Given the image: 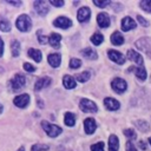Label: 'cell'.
<instances>
[{
  "instance_id": "obj_1",
  "label": "cell",
  "mask_w": 151,
  "mask_h": 151,
  "mask_svg": "<svg viewBox=\"0 0 151 151\" xmlns=\"http://www.w3.org/2000/svg\"><path fill=\"white\" fill-rule=\"evenodd\" d=\"M17 28L21 32H28L32 27V21H31V18L27 15V14H21L18 17L17 19Z\"/></svg>"
},
{
  "instance_id": "obj_2",
  "label": "cell",
  "mask_w": 151,
  "mask_h": 151,
  "mask_svg": "<svg viewBox=\"0 0 151 151\" xmlns=\"http://www.w3.org/2000/svg\"><path fill=\"white\" fill-rule=\"evenodd\" d=\"M41 126H42L44 131L46 132V134H48L50 137H57L58 134H60L63 132L61 127H59L57 125H53V124H51V123H48L46 120L41 122Z\"/></svg>"
},
{
  "instance_id": "obj_3",
  "label": "cell",
  "mask_w": 151,
  "mask_h": 151,
  "mask_svg": "<svg viewBox=\"0 0 151 151\" xmlns=\"http://www.w3.org/2000/svg\"><path fill=\"white\" fill-rule=\"evenodd\" d=\"M79 106H80V109L84 112H87V113H94V112L98 111V107H97L96 103L92 101V100H90V99H86V98L80 99Z\"/></svg>"
},
{
  "instance_id": "obj_4",
  "label": "cell",
  "mask_w": 151,
  "mask_h": 151,
  "mask_svg": "<svg viewBox=\"0 0 151 151\" xmlns=\"http://www.w3.org/2000/svg\"><path fill=\"white\" fill-rule=\"evenodd\" d=\"M26 84V79L22 74H15L12 79H11V87L13 91H19L21 90Z\"/></svg>"
},
{
  "instance_id": "obj_5",
  "label": "cell",
  "mask_w": 151,
  "mask_h": 151,
  "mask_svg": "<svg viewBox=\"0 0 151 151\" xmlns=\"http://www.w3.org/2000/svg\"><path fill=\"white\" fill-rule=\"evenodd\" d=\"M111 87H112V90H113L114 92H117V93H123V92L126 91L127 84H126V81H125L124 79H122V78H114V79L111 81Z\"/></svg>"
},
{
  "instance_id": "obj_6",
  "label": "cell",
  "mask_w": 151,
  "mask_h": 151,
  "mask_svg": "<svg viewBox=\"0 0 151 151\" xmlns=\"http://www.w3.org/2000/svg\"><path fill=\"white\" fill-rule=\"evenodd\" d=\"M107 55H109V58H110L113 63L119 64V65H123V64L125 63V60H126L125 57H124L120 52H118V51H116V50H109Z\"/></svg>"
},
{
  "instance_id": "obj_7",
  "label": "cell",
  "mask_w": 151,
  "mask_h": 151,
  "mask_svg": "<svg viewBox=\"0 0 151 151\" xmlns=\"http://www.w3.org/2000/svg\"><path fill=\"white\" fill-rule=\"evenodd\" d=\"M53 25L55 27H59V28H63V29H67L68 27L72 26V21H71V19H68L66 17H58L53 21Z\"/></svg>"
},
{
  "instance_id": "obj_8",
  "label": "cell",
  "mask_w": 151,
  "mask_h": 151,
  "mask_svg": "<svg viewBox=\"0 0 151 151\" xmlns=\"http://www.w3.org/2000/svg\"><path fill=\"white\" fill-rule=\"evenodd\" d=\"M13 103H14L15 106H18V107H20V109H24V107H26V106L29 104V96H28L27 93L20 94V96H18V97L14 98Z\"/></svg>"
},
{
  "instance_id": "obj_9",
  "label": "cell",
  "mask_w": 151,
  "mask_h": 151,
  "mask_svg": "<svg viewBox=\"0 0 151 151\" xmlns=\"http://www.w3.org/2000/svg\"><path fill=\"white\" fill-rule=\"evenodd\" d=\"M126 58H127L129 60H131V61L136 63V64H137V65H139V66H142V65H143V63H144L143 57H142L138 52H136L134 50H129V51H127V54H126Z\"/></svg>"
},
{
  "instance_id": "obj_10",
  "label": "cell",
  "mask_w": 151,
  "mask_h": 151,
  "mask_svg": "<svg viewBox=\"0 0 151 151\" xmlns=\"http://www.w3.org/2000/svg\"><path fill=\"white\" fill-rule=\"evenodd\" d=\"M33 6H34V9L38 12V14L39 15H46L47 14V12H48V5L45 2V1H39V0H37V1H34L33 2Z\"/></svg>"
},
{
  "instance_id": "obj_11",
  "label": "cell",
  "mask_w": 151,
  "mask_h": 151,
  "mask_svg": "<svg viewBox=\"0 0 151 151\" xmlns=\"http://www.w3.org/2000/svg\"><path fill=\"white\" fill-rule=\"evenodd\" d=\"M97 129V124L96 120L93 118H86L84 120V130L87 134H92Z\"/></svg>"
},
{
  "instance_id": "obj_12",
  "label": "cell",
  "mask_w": 151,
  "mask_h": 151,
  "mask_svg": "<svg viewBox=\"0 0 151 151\" xmlns=\"http://www.w3.org/2000/svg\"><path fill=\"white\" fill-rule=\"evenodd\" d=\"M77 18L80 22H86L90 18H91V11L88 7H81L79 11H78V14H77Z\"/></svg>"
},
{
  "instance_id": "obj_13",
  "label": "cell",
  "mask_w": 151,
  "mask_h": 151,
  "mask_svg": "<svg viewBox=\"0 0 151 151\" xmlns=\"http://www.w3.org/2000/svg\"><path fill=\"white\" fill-rule=\"evenodd\" d=\"M97 22H98V25H99L100 27H103V28L109 27V26H110V17H109V14L105 13V12L99 13V14L97 15Z\"/></svg>"
},
{
  "instance_id": "obj_14",
  "label": "cell",
  "mask_w": 151,
  "mask_h": 151,
  "mask_svg": "<svg viewBox=\"0 0 151 151\" xmlns=\"http://www.w3.org/2000/svg\"><path fill=\"white\" fill-rule=\"evenodd\" d=\"M136 26H137L136 21H134L132 18H130V17H125V18L122 20V29L125 31V32L136 28Z\"/></svg>"
},
{
  "instance_id": "obj_15",
  "label": "cell",
  "mask_w": 151,
  "mask_h": 151,
  "mask_svg": "<svg viewBox=\"0 0 151 151\" xmlns=\"http://www.w3.org/2000/svg\"><path fill=\"white\" fill-rule=\"evenodd\" d=\"M51 83H52V79H51L50 77H42V78H39V79L37 80L35 85H34V88H35V91H40V90H42V88L50 86Z\"/></svg>"
},
{
  "instance_id": "obj_16",
  "label": "cell",
  "mask_w": 151,
  "mask_h": 151,
  "mask_svg": "<svg viewBox=\"0 0 151 151\" xmlns=\"http://www.w3.org/2000/svg\"><path fill=\"white\" fill-rule=\"evenodd\" d=\"M104 105H105V107H106L107 110H110V111L118 110L119 106H120V104H119L118 100H116V99H113V98H110V97H107V98L104 99Z\"/></svg>"
},
{
  "instance_id": "obj_17",
  "label": "cell",
  "mask_w": 151,
  "mask_h": 151,
  "mask_svg": "<svg viewBox=\"0 0 151 151\" xmlns=\"http://www.w3.org/2000/svg\"><path fill=\"white\" fill-rule=\"evenodd\" d=\"M63 85H64L65 88H67V90H72V88L76 87L77 83H76V79H74L73 77L66 74V76H64V78H63Z\"/></svg>"
},
{
  "instance_id": "obj_18",
  "label": "cell",
  "mask_w": 151,
  "mask_h": 151,
  "mask_svg": "<svg viewBox=\"0 0 151 151\" xmlns=\"http://www.w3.org/2000/svg\"><path fill=\"white\" fill-rule=\"evenodd\" d=\"M60 41H61V35L58 34V33H52L48 37V42L54 48H59L60 47Z\"/></svg>"
},
{
  "instance_id": "obj_19",
  "label": "cell",
  "mask_w": 151,
  "mask_h": 151,
  "mask_svg": "<svg viewBox=\"0 0 151 151\" xmlns=\"http://www.w3.org/2000/svg\"><path fill=\"white\" fill-rule=\"evenodd\" d=\"M119 149V139L116 134H111L109 137V151H118Z\"/></svg>"
},
{
  "instance_id": "obj_20",
  "label": "cell",
  "mask_w": 151,
  "mask_h": 151,
  "mask_svg": "<svg viewBox=\"0 0 151 151\" xmlns=\"http://www.w3.org/2000/svg\"><path fill=\"white\" fill-rule=\"evenodd\" d=\"M48 64L52 66V67H58L61 63V57L59 53H52L48 55Z\"/></svg>"
},
{
  "instance_id": "obj_21",
  "label": "cell",
  "mask_w": 151,
  "mask_h": 151,
  "mask_svg": "<svg viewBox=\"0 0 151 151\" xmlns=\"http://www.w3.org/2000/svg\"><path fill=\"white\" fill-rule=\"evenodd\" d=\"M129 71H133L134 74L137 76V78H139L140 80H145L146 79L147 73H146V70L143 66H139V67H130Z\"/></svg>"
},
{
  "instance_id": "obj_22",
  "label": "cell",
  "mask_w": 151,
  "mask_h": 151,
  "mask_svg": "<svg viewBox=\"0 0 151 151\" xmlns=\"http://www.w3.org/2000/svg\"><path fill=\"white\" fill-rule=\"evenodd\" d=\"M111 42L113 45H117V46L123 45L124 44V37L122 35L120 32H113L111 35Z\"/></svg>"
},
{
  "instance_id": "obj_23",
  "label": "cell",
  "mask_w": 151,
  "mask_h": 151,
  "mask_svg": "<svg viewBox=\"0 0 151 151\" xmlns=\"http://www.w3.org/2000/svg\"><path fill=\"white\" fill-rule=\"evenodd\" d=\"M28 57H31L32 59H34L37 63L41 61V58H42V54L40 52V50H37V48H29L28 52H27Z\"/></svg>"
},
{
  "instance_id": "obj_24",
  "label": "cell",
  "mask_w": 151,
  "mask_h": 151,
  "mask_svg": "<svg viewBox=\"0 0 151 151\" xmlns=\"http://www.w3.org/2000/svg\"><path fill=\"white\" fill-rule=\"evenodd\" d=\"M64 123L67 126H73L76 124V116L71 112H66L65 117H64Z\"/></svg>"
},
{
  "instance_id": "obj_25",
  "label": "cell",
  "mask_w": 151,
  "mask_h": 151,
  "mask_svg": "<svg viewBox=\"0 0 151 151\" xmlns=\"http://www.w3.org/2000/svg\"><path fill=\"white\" fill-rule=\"evenodd\" d=\"M81 54H83L84 57H86V58L92 59V60H96V59L98 58L97 52H96L94 50H92V48H84V50L81 51Z\"/></svg>"
},
{
  "instance_id": "obj_26",
  "label": "cell",
  "mask_w": 151,
  "mask_h": 151,
  "mask_svg": "<svg viewBox=\"0 0 151 151\" xmlns=\"http://www.w3.org/2000/svg\"><path fill=\"white\" fill-rule=\"evenodd\" d=\"M11 52L14 57H18L20 53V42L18 40H13L11 42Z\"/></svg>"
},
{
  "instance_id": "obj_27",
  "label": "cell",
  "mask_w": 151,
  "mask_h": 151,
  "mask_svg": "<svg viewBox=\"0 0 151 151\" xmlns=\"http://www.w3.org/2000/svg\"><path fill=\"white\" fill-rule=\"evenodd\" d=\"M103 40H104V37H103V34L101 33H94L92 37H91V41H92V44L93 45H100L101 42H103Z\"/></svg>"
},
{
  "instance_id": "obj_28",
  "label": "cell",
  "mask_w": 151,
  "mask_h": 151,
  "mask_svg": "<svg viewBox=\"0 0 151 151\" xmlns=\"http://www.w3.org/2000/svg\"><path fill=\"white\" fill-rule=\"evenodd\" d=\"M136 126H137V129H139L143 132H145V131H147L150 129L147 122H145V120H137L136 122Z\"/></svg>"
},
{
  "instance_id": "obj_29",
  "label": "cell",
  "mask_w": 151,
  "mask_h": 151,
  "mask_svg": "<svg viewBox=\"0 0 151 151\" xmlns=\"http://www.w3.org/2000/svg\"><path fill=\"white\" fill-rule=\"evenodd\" d=\"M90 77H91V73L88 71H85V72H83V73L77 76V80L80 81V83H85V81H87L90 79Z\"/></svg>"
},
{
  "instance_id": "obj_30",
  "label": "cell",
  "mask_w": 151,
  "mask_h": 151,
  "mask_svg": "<svg viewBox=\"0 0 151 151\" xmlns=\"http://www.w3.org/2000/svg\"><path fill=\"white\" fill-rule=\"evenodd\" d=\"M140 8L144 9L145 12H149L151 13V0H142L140 4H139Z\"/></svg>"
},
{
  "instance_id": "obj_31",
  "label": "cell",
  "mask_w": 151,
  "mask_h": 151,
  "mask_svg": "<svg viewBox=\"0 0 151 151\" xmlns=\"http://www.w3.org/2000/svg\"><path fill=\"white\" fill-rule=\"evenodd\" d=\"M0 29L2 32H9L11 31V22L8 20H1L0 21Z\"/></svg>"
},
{
  "instance_id": "obj_32",
  "label": "cell",
  "mask_w": 151,
  "mask_h": 151,
  "mask_svg": "<svg viewBox=\"0 0 151 151\" xmlns=\"http://www.w3.org/2000/svg\"><path fill=\"white\" fill-rule=\"evenodd\" d=\"M97 7H100V8H104V7H106V6H109L110 5V2L111 1H109V0H93L92 1Z\"/></svg>"
},
{
  "instance_id": "obj_33",
  "label": "cell",
  "mask_w": 151,
  "mask_h": 151,
  "mask_svg": "<svg viewBox=\"0 0 151 151\" xmlns=\"http://www.w3.org/2000/svg\"><path fill=\"white\" fill-rule=\"evenodd\" d=\"M80 65H81V60H80V59L72 58V59L70 60V67H71V68H73V70H76V68L80 67Z\"/></svg>"
},
{
  "instance_id": "obj_34",
  "label": "cell",
  "mask_w": 151,
  "mask_h": 151,
  "mask_svg": "<svg viewBox=\"0 0 151 151\" xmlns=\"http://www.w3.org/2000/svg\"><path fill=\"white\" fill-rule=\"evenodd\" d=\"M44 150H48V145H45V144H33V146L31 147V151H44Z\"/></svg>"
},
{
  "instance_id": "obj_35",
  "label": "cell",
  "mask_w": 151,
  "mask_h": 151,
  "mask_svg": "<svg viewBox=\"0 0 151 151\" xmlns=\"http://www.w3.org/2000/svg\"><path fill=\"white\" fill-rule=\"evenodd\" d=\"M91 151H104V143L99 142L91 146Z\"/></svg>"
},
{
  "instance_id": "obj_36",
  "label": "cell",
  "mask_w": 151,
  "mask_h": 151,
  "mask_svg": "<svg viewBox=\"0 0 151 151\" xmlns=\"http://www.w3.org/2000/svg\"><path fill=\"white\" fill-rule=\"evenodd\" d=\"M124 134H125L129 139H136V133H134V131L131 130V129H125V130H124Z\"/></svg>"
},
{
  "instance_id": "obj_37",
  "label": "cell",
  "mask_w": 151,
  "mask_h": 151,
  "mask_svg": "<svg viewBox=\"0 0 151 151\" xmlns=\"http://www.w3.org/2000/svg\"><path fill=\"white\" fill-rule=\"evenodd\" d=\"M137 20L139 21V24H140L142 26H144V27H147V26H149V21H147L146 19H144L142 15H137Z\"/></svg>"
},
{
  "instance_id": "obj_38",
  "label": "cell",
  "mask_w": 151,
  "mask_h": 151,
  "mask_svg": "<svg viewBox=\"0 0 151 151\" xmlns=\"http://www.w3.org/2000/svg\"><path fill=\"white\" fill-rule=\"evenodd\" d=\"M38 39H39V42H40L41 45H45V44L48 42V38H46L45 35H41L40 32H38Z\"/></svg>"
},
{
  "instance_id": "obj_39",
  "label": "cell",
  "mask_w": 151,
  "mask_h": 151,
  "mask_svg": "<svg viewBox=\"0 0 151 151\" xmlns=\"http://www.w3.org/2000/svg\"><path fill=\"white\" fill-rule=\"evenodd\" d=\"M50 4H51L52 6H55V7H61V6H64V1H63V0H51Z\"/></svg>"
},
{
  "instance_id": "obj_40",
  "label": "cell",
  "mask_w": 151,
  "mask_h": 151,
  "mask_svg": "<svg viewBox=\"0 0 151 151\" xmlns=\"http://www.w3.org/2000/svg\"><path fill=\"white\" fill-rule=\"evenodd\" d=\"M24 68L27 71V72H34L35 71V67L33 65H31L29 63H25L24 64Z\"/></svg>"
},
{
  "instance_id": "obj_41",
  "label": "cell",
  "mask_w": 151,
  "mask_h": 151,
  "mask_svg": "<svg viewBox=\"0 0 151 151\" xmlns=\"http://www.w3.org/2000/svg\"><path fill=\"white\" fill-rule=\"evenodd\" d=\"M126 151H137L136 146L130 140H127V143H126Z\"/></svg>"
},
{
  "instance_id": "obj_42",
  "label": "cell",
  "mask_w": 151,
  "mask_h": 151,
  "mask_svg": "<svg viewBox=\"0 0 151 151\" xmlns=\"http://www.w3.org/2000/svg\"><path fill=\"white\" fill-rule=\"evenodd\" d=\"M2 54H4V41L0 38V58L2 57Z\"/></svg>"
},
{
  "instance_id": "obj_43",
  "label": "cell",
  "mask_w": 151,
  "mask_h": 151,
  "mask_svg": "<svg viewBox=\"0 0 151 151\" xmlns=\"http://www.w3.org/2000/svg\"><path fill=\"white\" fill-rule=\"evenodd\" d=\"M139 146H140V149H143V150H146V149H147V145H145V143H144L143 140L139 142Z\"/></svg>"
},
{
  "instance_id": "obj_44",
  "label": "cell",
  "mask_w": 151,
  "mask_h": 151,
  "mask_svg": "<svg viewBox=\"0 0 151 151\" xmlns=\"http://www.w3.org/2000/svg\"><path fill=\"white\" fill-rule=\"evenodd\" d=\"M7 2H9L11 5H15V6H20L21 5V1H7Z\"/></svg>"
},
{
  "instance_id": "obj_45",
  "label": "cell",
  "mask_w": 151,
  "mask_h": 151,
  "mask_svg": "<svg viewBox=\"0 0 151 151\" xmlns=\"http://www.w3.org/2000/svg\"><path fill=\"white\" fill-rule=\"evenodd\" d=\"M2 111H4V106H2V105H1V104H0V113H1V112H2Z\"/></svg>"
},
{
  "instance_id": "obj_46",
  "label": "cell",
  "mask_w": 151,
  "mask_h": 151,
  "mask_svg": "<svg viewBox=\"0 0 151 151\" xmlns=\"http://www.w3.org/2000/svg\"><path fill=\"white\" fill-rule=\"evenodd\" d=\"M18 151H25V149H24V146H21V147H20V149L18 150Z\"/></svg>"
},
{
  "instance_id": "obj_47",
  "label": "cell",
  "mask_w": 151,
  "mask_h": 151,
  "mask_svg": "<svg viewBox=\"0 0 151 151\" xmlns=\"http://www.w3.org/2000/svg\"><path fill=\"white\" fill-rule=\"evenodd\" d=\"M149 143H150V145H151V137L149 138Z\"/></svg>"
}]
</instances>
